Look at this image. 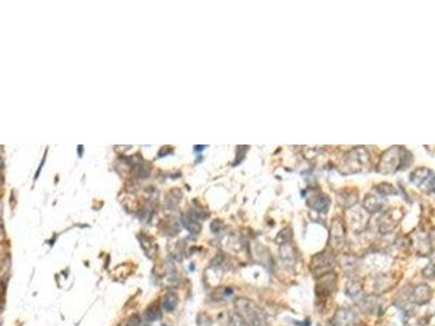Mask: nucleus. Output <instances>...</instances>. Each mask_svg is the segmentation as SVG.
I'll return each instance as SVG.
<instances>
[{
  "label": "nucleus",
  "instance_id": "nucleus-1",
  "mask_svg": "<svg viewBox=\"0 0 435 326\" xmlns=\"http://www.w3.org/2000/svg\"><path fill=\"white\" fill-rule=\"evenodd\" d=\"M235 313L241 316L245 326H270L267 315L253 301L239 298L234 303Z\"/></svg>",
  "mask_w": 435,
  "mask_h": 326
},
{
  "label": "nucleus",
  "instance_id": "nucleus-2",
  "mask_svg": "<svg viewBox=\"0 0 435 326\" xmlns=\"http://www.w3.org/2000/svg\"><path fill=\"white\" fill-rule=\"evenodd\" d=\"M311 267H313V273L315 275L323 276L325 274H329L331 270L334 267V259L332 258V256L324 253L316 256L313 259Z\"/></svg>",
  "mask_w": 435,
  "mask_h": 326
},
{
  "label": "nucleus",
  "instance_id": "nucleus-3",
  "mask_svg": "<svg viewBox=\"0 0 435 326\" xmlns=\"http://www.w3.org/2000/svg\"><path fill=\"white\" fill-rule=\"evenodd\" d=\"M356 320V315L352 310L339 309L333 316L332 323L333 326H352Z\"/></svg>",
  "mask_w": 435,
  "mask_h": 326
},
{
  "label": "nucleus",
  "instance_id": "nucleus-4",
  "mask_svg": "<svg viewBox=\"0 0 435 326\" xmlns=\"http://www.w3.org/2000/svg\"><path fill=\"white\" fill-rule=\"evenodd\" d=\"M431 295H432V292L428 285H420L413 291L411 299L413 302L421 304L424 302H428L429 299L431 298Z\"/></svg>",
  "mask_w": 435,
  "mask_h": 326
},
{
  "label": "nucleus",
  "instance_id": "nucleus-5",
  "mask_svg": "<svg viewBox=\"0 0 435 326\" xmlns=\"http://www.w3.org/2000/svg\"><path fill=\"white\" fill-rule=\"evenodd\" d=\"M178 302V298H177V295L174 293H168L167 295L164 296V298L161 300V305L162 308L170 312V311H173L175 309V306L177 305Z\"/></svg>",
  "mask_w": 435,
  "mask_h": 326
},
{
  "label": "nucleus",
  "instance_id": "nucleus-6",
  "mask_svg": "<svg viewBox=\"0 0 435 326\" xmlns=\"http://www.w3.org/2000/svg\"><path fill=\"white\" fill-rule=\"evenodd\" d=\"M161 316V309L158 303H151L145 312V318L148 321H157Z\"/></svg>",
  "mask_w": 435,
  "mask_h": 326
},
{
  "label": "nucleus",
  "instance_id": "nucleus-7",
  "mask_svg": "<svg viewBox=\"0 0 435 326\" xmlns=\"http://www.w3.org/2000/svg\"><path fill=\"white\" fill-rule=\"evenodd\" d=\"M230 326H245L243 320L241 319V316L239 314H233L231 315V319H230Z\"/></svg>",
  "mask_w": 435,
  "mask_h": 326
},
{
  "label": "nucleus",
  "instance_id": "nucleus-8",
  "mask_svg": "<svg viewBox=\"0 0 435 326\" xmlns=\"http://www.w3.org/2000/svg\"><path fill=\"white\" fill-rule=\"evenodd\" d=\"M140 324V320L137 315H133L131 316L129 320H126L124 323H123L121 326H139Z\"/></svg>",
  "mask_w": 435,
  "mask_h": 326
},
{
  "label": "nucleus",
  "instance_id": "nucleus-9",
  "mask_svg": "<svg viewBox=\"0 0 435 326\" xmlns=\"http://www.w3.org/2000/svg\"><path fill=\"white\" fill-rule=\"evenodd\" d=\"M2 222V221H0ZM4 238H5V231H4V226H3V224L0 223V242H3L4 241Z\"/></svg>",
  "mask_w": 435,
  "mask_h": 326
}]
</instances>
